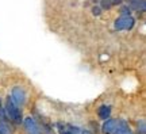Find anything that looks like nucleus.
Returning <instances> with one entry per match:
<instances>
[{
  "instance_id": "f257e3e1",
  "label": "nucleus",
  "mask_w": 146,
  "mask_h": 134,
  "mask_svg": "<svg viewBox=\"0 0 146 134\" xmlns=\"http://www.w3.org/2000/svg\"><path fill=\"white\" fill-rule=\"evenodd\" d=\"M5 113H7V117L11 121H14L16 123H21L22 111H21V108L18 107V104L12 100L11 96H7V100H5Z\"/></svg>"
},
{
  "instance_id": "f03ea898",
  "label": "nucleus",
  "mask_w": 146,
  "mask_h": 134,
  "mask_svg": "<svg viewBox=\"0 0 146 134\" xmlns=\"http://www.w3.org/2000/svg\"><path fill=\"white\" fill-rule=\"evenodd\" d=\"M135 19L131 15H120L114 23V27L118 31H123V30H131L134 27Z\"/></svg>"
},
{
  "instance_id": "7ed1b4c3",
  "label": "nucleus",
  "mask_w": 146,
  "mask_h": 134,
  "mask_svg": "<svg viewBox=\"0 0 146 134\" xmlns=\"http://www.w3.org/2000/svg\"><path fill=\"white\" fill-rule=\"evenodd\" d=\"M11 98L18 106H23L26 102V93L21 87H14L12 92H11Z\"/></svg>"
},
{
  "instance_id": "20e7f679",
  "label": "nucleus",
  "mask_w": 146,
  "mask_h": 134,
  "mask_svg": "<svg viewBox=\"0 0 146 134\" xmlns=\"http://www.w3.org/2000/svg\"><path fill=\"white\" fill-rule=\"evenodd\" d=\"M25 129H26L27 134H42L41 129L38 127L36 122L34 121V118H31V117H29V118L25 119Z\"/></svg>"
},
{
  "instance_id": "39448f33",
  "label": "nucleus",
  "mask_w": 146,
  "mask_h": 134,
  "mask_svg": "<svg viewBox=\"0 0 146 134\" xmlns=\"http://www.w3.org/2000/svg\"><path fill=\"white\" fill-rule=\"evenodd\" d=\"M129 131H131L129 123L123 119H120L116 122V126H115V130L112 131V134H127Z\"/></svg>"
},
{
  "instance_id": "423d86ee",
  "label": "nucleus",
  "mask_w": 146,
  "mask_h": 134,
  "mask_svg": "<svg viewBox=\"0 0 146 134\" xmlns=\"http://www.w3.org/2000/svg\"><path fill=\"white\" fill-rule=\"evenodd\" d=\"M129 5H130L131 10H137L145 12L146 10V1L145 0H129Z\"/></svg>"
},
{
  "instance_id": "0eeeda50",
  "label": "nucleus",
  "mask_w": 146,
  "mask_h": 134,
  "mask_svg": "<svg viewBox=\"0 0 146 134\" xmlns=\"http://www.w3.org/2000/svg\"><path fill=\"white\" fill-rule=\"evenodd\" d=\"M116 119H106V122L104 125H103V133L104 134H112V131L115 130V126H116Z\"/></svg>"
},
{
  "instance_id": "6e6552de",
  "label": "nucleus",
  "mask_w": 146,
  "mask_h": 134,
  "mask_svg": "<svg viewBox=\"0 0 146 134\" xmlns=\"http://www.w3.org/2000/svg\"><path fill=\"white\" fill-rule=\"evenodd\" d=\"M98 114H99V118L100 119L106 121V119H108L110 115H111V107H110V106H106V104H103V106H100V107H99V111H98Z\"/></svg>"
},
{
  "instance_id": "1a4fd4ad",
  "label": "nucleus",
  "mask_w": 146,
  "mask_h": 134,
  "mask_svg": "<svg viewBox=\"0 0 146 134\" xmlns=\"http://www.w3.org/2000/svg\"><path fill=\"white\" fill-rule=\"evenodd\" d=\"M0 134H11L10 127H8V125L5 123L4 121L0 122Z\"/></svg>"
},
{
  "instance_id": "9d476101",
  "label": "nucleus",
  "mask_w": 146,
  "mask_h": 134,
  "mask_svg": "<svg viewBox=\"0 0 146 134\" xmlns=\"http://www.w3.org/2000/svg\"><path fill=\"white\" fill-rule=\"evenodd\" d=\"M138 131H139L141 134H145V131H146V122H145V119L138 121Z\"/></svg>"
},
{
  "instance_id": "9b49d317",
  "label": "nucleus",
  "mask_w": 146,
  "mask_h": 134,
  "mask_svg": "<svg viewBox=\"0 0 146 134\" xmlns=\"http://www.w3.org/2000/svg\"><path fill=\"white\" fill-rule=\"evenodd\" d=\"M100 3H102V5H100V8L102 10H110L111 8V0H100Z\"/></svg>"
},
{
  "instance_id": "f8f14e48",
  "label": "nucleus",
  "mask_w": 146,
  "mask_h": 134,
  "mask_svg": "<svg viewBox=\"0 0 146 134\" xmlns=\"http://www.w3.org/2000/svg\"><path fill=\"white\" fill-rule=\"evenodd\" d=\"M57 127H58V131H60V134H72L68 129H66V127H65V126H64L62 123H61V122H58V123H57Z\"/></svg>"
},
{
  "instance_id": "ddd939ff",
  "label": "nucleus",
  "mask_w": 146,
  "mask_h": 134,
  "mask_svg": "<svg viewBox=\"0 0 146 134\" xmlns=\"http://www.w3.org/2000/svg\"><path fill=\"white\" fill-rule=\"evenodd\" d=\"M120 14H122V15H131L130 5H122V7H120Z\"/></svg>"
},
{
  "instance_id": "4468645a",
  "label": "nucleus",
  "mask_w": 146,
  "mask_h": 134,
  "mask_svg": "<svg viewBox=\"0 0 146 134\" xmlns=\"http://www.w3.org/2000/svg\"><path fill=\"white\" fill-rule=\"evenodd\" d=\"M92 14L95 16H99L102 14V8H100V5H95L94 8H92Z\"/></svg>"
},
{
  "instance_id": "2eb2a0df",
  "label": "nucleus",
  "mask_w": 146,
  "mask_h": 134,
  "mask_svg": "<svg viewBox=\"0 0 146 134\" xmlns=\"http://www.w3.org/2000/svg\"><path fill=\"white\" fill-rule=\"evenodd\" d=\"M123 0H111V4L112 5H118V4H122Z\"/></svg>"
},
{
  "instance_id": "dca6fc26",
  "label": "nucleus",
  "mask_w": 146,
  "mask_h": 134,
  "mask_svg": "<svg viewBox=\"0 0 146 134\" xmlns=\"http://www.w3.org/2000/svg\"><path fill=\"white\" fill-rule=\"evenodd\" d=\"M127 134H133V133H131V131H129V133H127Z\"/></svg>"
}]
</instances>
